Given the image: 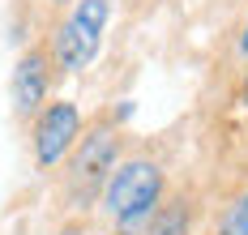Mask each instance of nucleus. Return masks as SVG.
<instances>
[{"label":"nucleus","mask_w":248,"mask_h":235,"mask_svg":"<svg viewBox=\"0 0 248 235\" xmlns=\"http://www.w3.org/2000/svg\"><path fill=\"white\" fill-rule=\"evenodd\" d=\"M167 197V171L158 158H146V154H133V158H120L111 180L103 188L99 206L111 222L116 235H146L154 214Z\"/></svg>","instance_id":"obj_1"},{"label":"nucleus","mask_w":248,"mask_h":235,"mask_svg":"<svg viewBox=\"0 0 248 235\" xmlns=\"http://www.w3.org/2000/svg\"><path fill=\"white\" fill-rule=\"evenodd\" d=\"M120 150H124V137L116 120H94L81 129L77 146L64 158V206L73 214H86L90 206H99L103 188L120 162Z\"/></svg>","instance_id":"obj_2"},{"label":"nucleus","mask_w":248,"mask_h":235,"mask_svg":"<svg viewBox=\"0 0 248 235\" xmlns=\"http://www.w3.org/2000/svg\"><path fill=\"white\" fill-rule=\"evenodd\" d=\"M111 22V0H73L64 22L51 34V56L60 73H81L94 64L103 47V34Z\"/></svg>","instance_id":"obj_3"},{"label":"nucleus","mask_w":248,"mask_h":235,"mask_svg":"<svg viewBox=\"0 0 248 235\" xmlns=\"http://www.w3.org/2000/svg\"><path fill=\"white\" fill-rule=\"evenodd\" d=\"M81 129H86V120H81L77 103H69V99L47 103L34 120H30V158H34V167H39L43 176L56 171V167L69 158V150L77 146Z\"/></svg>","instance_id":"obj_4"},{"label":"nucleus","mask_w":248,"mask_h":235,"mask_svg":"<svg viewBox=\"0 0 248 235\" xmlns=\"http://www.w3.org/2000/svg\"><path fill=\"white\" fill-rule=\"evenodd\" d=\"M56 56H51V43H30L22 56H17V64H13V81H9V90H13V116L17 120H34L43 107H47V94L51 86H56Z\"/></svg>","instance_id":"obj_5"},{"label":"nucleus","mask_w":248,"mask_h":235,"mask_svg":"<svg viewBox=\"0 0 248 235\" xmlns=\"http://www.w3.org/2000/svg\"><path fill=\"white\" fill-rule=\"evenodd\" d=\"M146 235H193V201L188 197H163Z\"/></svg>","instance_id":"obj_6"},{"label":"nucleus","mask_w":248,"mask_h":235,"mask_svg":"<svg viewBox=\"0 0 248 235\" xmlns=\"http://www.w3.org/2000/svg\"><path fill=\"white\" fill-rule=\"evenodd\" d=\"M214 235H248V188L223 209V218H218Z\"/></svg>","instance_id":"obj_7"},{"label":"nucleus","mask_w":248,"mask_h":235,"mask_svg":"<svg viewBox=\"0 0 248 235\" xmlns=\"http://www.w3.org/2000/svg\"><path fill=\"white\" fill-rule=\"evenodd\" d=\"M240 56H248V17H244V34H240Z\"/></svg>","instance_id":"obj_8"},{"label":"nucleus","mask_w":248,"mask_h":235,"mask_svg":"<svg viewBox=\"0 0 248 235\" xmlns=\"http://www.w3.org/2000/svg\"><path fill=\"white\" fill-rule=\"evenodd\" d=\"M240 103H244V111H248V73H244V86H240Z\"/></svg>","instance_id":"obj_9"},{"label":"nucleus","mask_w":248,"mask_h":235,"mask_svg":"<svg viewBox=\"0 0 248 235\" xmlns=\"http://www.w3.org/2000/svg\"><path fill=\"white\" fill-rule=\"evenodd\" d=\"M56 4H73V0H56Z\"/></svg>","instance_id":"obj_10"}]
</instances>
